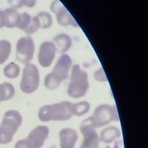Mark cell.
<instances>
[{"label": "cell", "instance_id": "cell-1", "mask_svg": "<svg viewBox=\"0 0 148 148\" xmlns=\"http://www.w3.org/2000/svg\"><path fill=\"white\" fill-rule=\"evenodd\" d=\"M73 104L68 101H62L52 105H45L40 108L38 118L44 122L67 120L73 116L72 112Z\"/></svg>", "mask_w": 148, "mask_h": 148}, {"label": "cell", "instance_id": "cell-2", "mask_svg": "<svg viewBox=\"0 0 148 148\" xmlns=\"http://www.w3.org/2000/svg\"><path fill=\"white\" fill-rule=\"evenodd\" d=\"M89 86L88 75L77 64L73 66L68 87V94L74 98L83 97Z\"/></svg>", "mask_w": 148, "mask_h": 148}, {"label": "cell", "instance_id": "cell-3", "mask_svg": "<svg viewBox=\"0 0 148 148\" xmlns=\"http://www.w3.org/2000/svg\"><path fill=\"white\" fill-rule=\"evenodd\" d=\"M90 117L95 128L104 126L113 121H119L116 106L107 104L98 106Z\"/></svg>", "mask_w": 148, "mask_h": 148}, {"label": "cell", "instance_id": "cell-4", "mask_svg": "<svg viewBox=\"0 0 148 148\" xmlns=\"http://www.w3.org/2000/svg\"><path fill=\"white\" fill-rule=\"evenodd\" d=\"M39 84V73L38 69L34 64H26L23 71L20 82L21 90L26 94L34 92Z\"/></svg>", "mask_w": 148, "mask_h": 148}, {"label": "cell", "instance_id": "cell-5", "mask_svg": "<svg viewBox=\"0 0 148 148\" xmlns=\"http://www.w3.org/2000/svg\"><path fill=\"white\" fill-rule=\"evenodd\" d=\"M35 45L32 38L26 36L20 38L16 45V60L21 64H28L32 59Z\"/></svg>", "mask_w": 148, "mask_h": 148}, {"label": "cell", "instance_id": "cell-6", "mask_svg": "<svg viewBox=\"0 0 148 148\" xmlns=\"http://www.w3.org/2000/svg\"><path fill=\"white\" fill-rule=\"evenodd\" d=\"M95 128L90 117L82 122L80 130L83 140L80 148H98L99 139Z\"/></svg>", "mask_w": 148, "mask_h": 148}, {"label": "cell", "instance_id": "cell-7", "mask_svg": "<svg viewBox=\"0 0 148 148\" xmlns=\"http://www.w3.org/2000/svg\"><path fill=\"white\" fill-rule=\"evenodd\" d=\"M50 9L56 14L57 20L59 24L63 26L70 25L75 27H79L69 12L59 0L53 1L50 5Z\"/></svg>", "mask_w": 148, "mask_h": 148}, {"label": "cell", "instance_id": "cell-8", "mask_svg": "<svg viewBox=\"0 0 148 148\" xmlns=\"http://www.w3.org/2000/svg\"><path fill=\"white\" fill-rule=\"evenodd\" d=\"M22 120V116L18 111L9 110L5 113L0 127L14 135L21 125Z\"/></svg>", "mask_w": 148, "mask_h": 148}, {"label": "cell", "instance_id": "cell-9", "mask_svg": "<svg viewBox=\"0 0 148 148\" xmlns=\"http://www.w3.org/2000/svg\"><path fill=\"white\" fill-rule=\"evenodd\" d=\"M56 47L54 43L46 41L42 43L40 46L38 54V61L43 67L49 66L56 55Z\"/></svg>", "mask_w": 148, "mask_h": 148}, {"label": "cell", "instance_id": "cell-10", "mask_svg": "<svg viewBox=\"0 0 148 148\" xmlns=\"http://www.w3.org/2000/svg\"><path fill=\"white\" fill-rule=\"evenodd\" d=\"M49 132V130L47 127L39 125L31 131L27 139L32 148H40L47 138Z\"/></svg>", "mask_w": 148, "mask_h": 148}, {"label": "cell", "instance_id": "cell-11", "mask_svg": "<svg viewBox=\"0 0 148 148\" xmlns=\"http://www.w3.org/2000/svg\"><path fill=\"white\" fill-rule=\"evenodd\" d=\"M72 65L70 57L65 54H62L58 58L53 72L57 75L62 80H66L69 76V71Z\"/></svg>", "mask_w": 148, "mask_h": 148}, {"label": "cell", "instance_id": "cell-12", "mask_svg": "<svg viewBox=\"0 0 148 148\" xmlns=\"http://www.w3.org/2000/svg\"><path fill=\"white\" fill-rule=\"evenodd\" d=\"M61 148H74L77 139L76 131L72 128H64L59 133Z\"/></svg>", "mask_w": 148, "mask_h": 148}, {"label": "cell", "instance_id": "cell-13", "mask_svg": "<svg viewBox=\"0 0 148 148\" xmlns=\"http://www.w3.org/2000/svg\"><path fill=\"white\" fill-rule=\"evenodd\" d=\"M121 135L120 130L115 127H109L101 132L99 140L106 143H110L112 142L116 139L119 138Z\"/></svg>", "mask_w": 148, "mask_h": 148}, {"label": "cell", "instance_id": "cell-14", "mask_svg": "<svg viewBox=\"0 0 148 148\" xmlns=\"http://www.w3.org/2000/svg\"><path fill=\"white\" fill-rule=\"evenodd\" d=\"M56 45L62 53L68 51L72 45L71 37L66 34H60L54 37L53 39Z\"/></svg>", "mask_w": 148, "mask_h": 148}, {"label": "cell", "instance_id": "cell-15", "mask_svg": "<svg viewBox=\"0 0 148 148\" xmlns=\"http://www.w3.org/2000/svg\"><path fill=\"white\" fill-rule=\"evenodd\" d=\"M4 13L6 18L5 27L9 28L16 27L19 19L20 14L16 10V9L10 8L4 10Z\"/></svg>", "mask_w": 148, "mask_h": 148}, {"label": "cell", "instance_id": "cell-16", "mask_svg": "<svg viewBox=\"0 0 148 148\" xmlns=\"http://www.w3.org/2000/svg\"><path fill=\"white\" fill-rule=\"evenodd\" d=\"M14 94L15 90L11 83L4 82L0 84V102L10 99Z\"/></svg>", "mask_w": 148, "mask_h": 148}, {"label": "cell", "instance_id": "cell-17", "mask_svg": "<svg viewBox=\"0 0 148 148\" xmlns=\"http://www.w3.org/2000/svg\"><path fill=\"white\" fill-rule=\"evenodd\" d=\"M61 82V78L52 71L45 76L44 84L47 89L54 90L60 86Z\"/></svg>", "mask_w": 148, "mask_h": 148}, {"label": "cell", "instance_id": "cell-18", "mask_svg": "<svg viewBox=\"0 0 148 148\" xmlns=\"http://www.w3.org/2000/svg\"><path fill=\"white\" fill-rule=\"evenodd\" d=\"M11 53V43L7 40H0V64H3Z\"/></svg>", "mask_w": 148, "mask_h": 148}, {"label": "cell", "instance_id": "cell-19", "mask_svg": "<svg viewBox=\"0 0 148 148\" xmlns=\"http://www.w3.org/2000/svg\"><path fill=\"white\" fill-rule=\"evenodd\" d=\"M90 108V105L87 101H82L73 104L72 108V114L76 116H81L87 113Z\"/></svg>", "mask_w": 148, "mask_h": 148}, {"label": "cell", "instance_id": "cell-20", "mask_svg": "<svg viewBox=\"0 0 148 148\" xmlns=\"http://www.w3.org/2000/svg\"><path fill=\"white\" fill-rule=\"evenodd\" d=\"M20 68L18 65L14 62H10L3 69L4 75L10 79L16 78L20 73Z\"/></svg>", "mask_w": 148, "mask_h": 148}, {"label": "cell", "instance_id": "cell-21", "mask_svg": "<svg viewBox=\"0 0 148 148\" xmlns=\"http://www.w3.org/2000/svg\"><path fill=\"white\" fill-rule=\"evenodd\" d=\"M39 20L40 28H48L52 25V17L51 15L46 12H42L36 15Z\"/></svg>", "mask_w": 148, "mask_h": 148}, {"label": "cell", "instance_id": "cell-22", "mask_svg": "<svg viewBox=\"0 0 148 148\" xmlns=\"http://www.w3.org/2000/svg\"><path fill=\"white\" fill-rule=\"evenodd\" d=\"M31 18V16L27 12H24L20 14V19L16 27L24 31L30 24Z\"/></svg>", "mask_w": 148, "mask_h": 148}, {"label": "cell", "instance_id": "cell-23", "mask_svg": "<svg viewBox=\"0 0 148 148\" xmlns=\"http://www.w3.org/2000/svg\"><path fill=\"white\" fill-rule=\"evenodd\" d=\"M40 28L39 20L37 16H35L31 18V21L28 27L24 30L27 35H31L36 32Z\"/></svg>", "mask_w": 148, "mask_h": 148}, {"label": "cell", "instance_id": "cell-24", "mask_svg": "<svg viewBox=\"0 0 148 148\" xmlns=\"http://www.w3.org/2000/svg\"><path fill=\"white\" fill-rule=\"evenodd\" d=\"M13 135L3 130L0 127V143L7 144L10 143L13 139Z\"/></svg>", "mask_w": 148, "mask_h": 148}, {"label": "cell", "instance_id": "cell-25", "mask_svg": "<svg viewBox=\"0 0 148 148\" xmlns=\"http://www.w3.org/2000/svg\"><path fill=\"white\" fill-rule=\"evenodd\" d=\"M94 78L96 80L99 82H106L108 80L102 68H100L95 72Z\"/></svg>", "mask_w": 148, "mask_h": 148}, {"label": "cell", "instance_id": "cell-26", "mask_svg": "<svg viewBox=\"0 0 148 148\" xmlns=\"http://www.w3.org/2000/svg\"><path fill=\"white\" fill-rule=\"evenodd\" d=\"M8 2L12 8L17 9L24 6L25 0H8Z\"/></svg>", "mask_w": 148, "mask_h": 148}, {"label": "cell", "instance_id": "cell-27", "mask_svg": "<svg viewBox=\"0 0 148 148\" xmlns=\"http://www.w3.org/2000/svg\"><path fill=\"white\" fill-rule=\"evenodd\" d=\"M14 148H32L27 139L18 140L15 144Z\"/></svg>", "mask_w": 148, "mask_h": 148}, {"label": "cell", "instance_id": "cell-28", "mask_svg": "<svg viewBox=\"0 0 148 148\" xmlns=\"http://www.w3.org/2000/svg\"><path fill=\"white\" fill-rule=\"evenodd\" d=\"M6 18L5 14L3 11L0 10V28L5 26Z\"/></svg>", "mask_w": 148, "mask_h": 148}, {"label": "cell", "instance_id": "cell-29", "mask_svg": "<svg viewBox=\"0 0 148 148\" xmlns=\"http://www.w3.org/2000/svg\"><path fill=\"white\" fill-rule=\"evenodd\" d=\"M36 2V0H25L24 6L28 8L34 7Z\"/></svg>", "mask_w": 148, "mask_h": 148}, {"label": "cell", "instance_id": "cell-30", "mask_svg": "<svg viewBox=\"0 0 148 148\" xmlns=\"http://www.w3.org/2000/svg\"><path fill=\"white\" fill-rule=\"evenodd\" d=\"M51 148H54V147H51Z\"/></svg>", "mask_w": 148, "mask_h": 148}]
</instances>
